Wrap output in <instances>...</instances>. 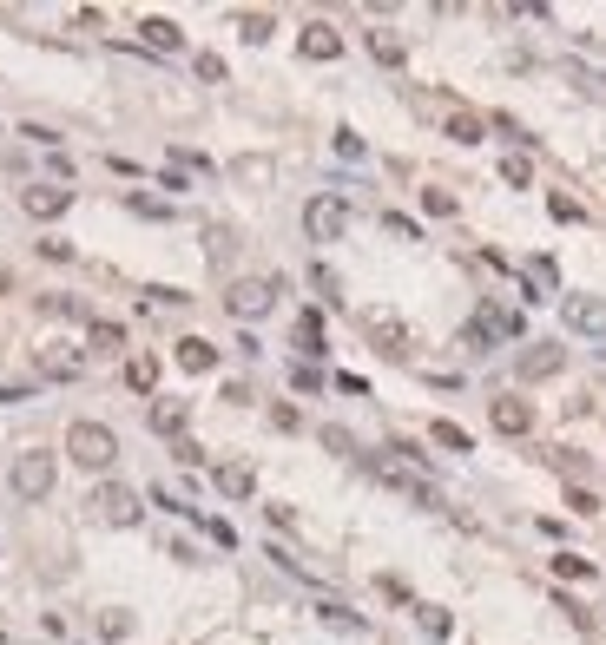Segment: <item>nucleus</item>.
Returning <instances> with one entry per match:
<instances>
[{"instance_id":"20","label":"nucleus","mask_w":606,"mask_h":645,"mask_svg":"<svg viewBox=\"0 0 606 645\" xmlns=\"http://www.w3.org/2000/svg\"><path fill=\"white\" fill-rule=\"evenodd\" d=\"M178 362H185V369H192V376H205L211 362H218V349H211L205 336H185V343H178Z\"/></svg>"},{"instance_id":"12","label":"nucleus","mask_w":606,"mask_h":645,"mask_svg":"<svg viewBox=\"0 0 606 645\" xmlns=\"http://www.w3.org/2000/svg\"><path fill=\"white\" fill-rule=\"evenodd\" d=\"M488 415H495L501 435H527V428H534V409H527L521 395H495V402H488Z\"/></svg>"},{"instance_id":"4","label":"nucleus","mask_w":606,"mask_h":645,"mask_svg":"<svg viewBox=\"0 0 606 645\" xmlns=\"http://www.w3.org/2000/svg\"><path fill=\"white\" fill-rule=\"evenodd\" d=\"M303 231H310V244H336V237L350 231V205H343L336 191H317V198L303 205Z\"/></svg>"},{"instance_id":"16","label":"nucleus","mask_w":606,"mask_h":645,"mask_svg":"<svg viewBox=\"0 0 606 645\" xmlns=\"http://www.w3.org/2000/svg\"><path fill=\"white\" fill-rule=\"evenodd\" d=\"M185 422H192V402H152V428H159V435H185Z\"/></svg>"},{"instance_id":"38","label":"nucleus","mask_w":606,"mask_h":645,"mask_svg":"<svg viewBox=\"0 0 606 645\" xmlns=\"http://www.w3.org/2000/svg\"><path fill=\"white\" fill-rule=\"evenodd\" d=\"M567 507H574V514H600V501H593L587 488H567Z\"/></svg>"},{"instance_id":"40","label":"nucleus","mask_w":606,"mask_h":645,"mask_svg":"<svg viewBox=\"0 0 606 645\" xmlns=\"http://www.w3.org/2000/svg\"><path fill=\"white\" fill-rule=\"evenodd\" d=\"M172 455L185 461V468H198V461H205V448H198V441H185V435H178V448H172Z\"/></svg>"},{"instance_id":"7","label":"nucleus","mask_w":606,"mask_h":645,"mask_svg":"<svg viewBox=\"0 0 606 645\" xmlns=\"http://www.w3.org/2000/svg\"><path fill=\"white\" fill-rule=\"evenodd\" d=\"M363 336H369V343H376V349H383V356H415V330H409V323H402V316L396 310H369L363 316Z\"/></svg>"},{"instance_id":"35","label":"nucleus","mask_w":606,"mask_h":645,"mask_svg":"<svg viewBox=\"0 0 606 645\" xmlns=\"http://www.w3.org/2000/svg\"><path fill=\"white\" fill-rule=\"evenodd\" d=\"M99 632H106V639H126L132 619H126V613H99Z\"/></svg>"},{"instance_id":"36","label":"nucleus","mask_w":606,"mask_h":645,"mask_svg":"<svg viewBox=\"0 0 606 645\" xmlns=\"http://www.w3.org/2000/svg\"><path fill=\"white\" fill-rule=\"evenodd\" d=\"M40 257H53V264H66V257H73V244H66V237H40Z\"/></svg>"},{"instance_id":"14","label":"nucleus","mask_w":606,"mask_h":645,"mask_svg":"<svg viewBox=\"0 0 606 645\" xmlns=\"http://www.w3.org/2000/svg\"><path fill=\"white\" fill-rule=\"evenodd\" d=\"M211 481H218V494H231V501H244V494L257 488L251 461H218V468H211Z\"/></svg>"},{"instance_id":"18","label":"nucleus","mask_w":606,"mask_h":645,"mask_svg":"<svg viewBox=\"0 0 606 645\" xmlns=\"http://www.w3.org/2000/svg\"><path fill=\"white\" fill-rule=\"evenodd\" d=\"M521 284H527V303H541L547 290H554V257H534V264L521 270Z\"/></svg>"},{"instance_id":"41","label":"nucleus","mask_w":606,"mask_h":645,"mask_svg":"<svg viewBox=\"0 0 606 645\" xmlns=\"http://www.w3.org/2000/svg\"><path fill=\"white\" fill-rule=\"evenodd\" d=\"M422 205H429L435 218H448V211H455V198H448V191H422Z\"/></svg>"},{"instance_id":"27","label":"nucleus","mask_w":606,"mask_h":645,"mask_svg":"<svg viewBox=\"0 0 606 645\" xmlns=\"http://www.w3.org/2000/svg\"><path fill=\"white\" fill-rule=\"evenodd\" d=\"M429 435H435V448H455V455H468V428H455V422H435Z\"/></svg>"},{"instance_id":"13","label":"nucleus","mask_w":606,"mask_h":645,"mask_svg":"<svg viewBox=\"0 0 606 645\" xmlns=\"http://www.w3.org/2000/svg\"><path fill=\"white\" fill-rule=\"evenodd\" d=\"M297 47H303V60H336V53H343V33H336L330 20H310Z\"/></svg>"},{"instance_id":"15","label":"nucleus","mask_w":606,"mask_h":645,"mask_svg":"<svg viewBox=\"0 0 606 645\" xmlns=\"http://www.w3.org/2000/svg\"><path fill=\"white\" fill-rule=\"evenodd\" d=\"M139 40H145L152 53H178V47H185V33H178V20H165V14H152V20H145V27H139Z\"/></svg>"},{"instance_id":"33","label":"nucleus","mask_w":606,"mask_h":645,"mask_svg":"<svg viewBox=\"0 0 606 645\" xmlns=\"http://www.w3.org/2000/svg\"><path fill=\"white\" fill-rule=\"evenodd\" d=\"M132 211H139V218H172V205H159V198H145V191H132Z\"/></svg>"},{"instance_id":"28","label":"nucleus","mask_w":606,"mask_h":645,"mask_svg":"<svg viewBox=\"0 0 606 645\" xmlns=\"http://www.w3.org/2000/svg\"><path fill=\"white\" fill-rule=\"evenodd\" d=\"M238 33H244V40H257V47H264V40H271V33H277V20H271V14H244V20H238Z\"/></svg>"},{"instance_id":"24","label":"nucleus","mask_w":606,"mask_h":645,"mask_svg":"<svg viewBox=\"0 0 606 645\" xmlns=\"http://www.w3.org/2000/svg\"><path fill=\"white\" fill-rule=\"evenodd\" d=\"M231 251H238V237L224 231V224H205V257H211V264H224Z\"/></svg>"},{"instance_id":"2","label":"nucleus","mask_w":606,"mask_h":645,"mask_svg":"<svg viewBox=\"0 0 606 645\" xmlns=\"http://www.w3.org/2000/svg\"><path fill=\"white\" fill-rule=\"evenodd\" d=\"M277 297H284V277H238V284L224 290V310L238 316V323H257V316H271Z\"/></svg>"},{"instance_id":"37","label":"nucleus","mask_w":606,"mask_h":645,"mask_svg":"<svg viewBox=\"0 0 606 645\" xmlns=\"http://www.w3.org/2000/svg\"><path fill=\"white\" fill-rule=\"evenodd\" d=\"M310 284H317V290H323V297H330V303H336V270H330V264H317V270H310Z\"/></svg>"},{"instance_id":"8","label":"nucleus","mask_w":606,"mask_h":645,"mask_svg":"<svg viewBox=\"0 0 606 645\" xmlns=\"http://www.w3.org/2000/svg\"><path fill=\"white\" fill-rule=\"evenodd\" d=\"M93 514L106 520V527H132V520H139V494L106 481V488H93Z\"/></svg>"},{"instance_id":"5","label":"nucleus","mask_w":606,"mask_h":645,"mask_svg":"<svg viewBox=\"0 0 606 645\" xmlns=\"http://www.w3.org/2000/svg\"><path fill=\"white\" fill-rule=\"evenodd\" d=\"M429 112L442 119V132H448L455 145H481V139H488V119H481L475 106H462V99L442 93V99H429Z\"/></svg>"},{"instance_id":"26","label":"nucleus","mask_w":606,"mask_h":645,"mask_svg":"<svg viewBox=\"0 0 606 645\" xmlns=\"http://www.w3.org/2000/svg\"><path fill=\"white\" fill-rule=\"evenodd\" d=\"M560 73L574 79V86H587V93H600V99H606V73H593V66H580V60H567Z\"/></svg>"},{"instance_id":"32","label":"nucleus","mask_w":606,"mask_h":645,"mask_svg":"<svg viewBox=\"0 0 606 645\" xmlns=\"http://www.w3.org/2000/svg\"><path fill=\"white\" fill-rule=\"evenodd\" d=\"M415 619H422V632H435V639H448V613H442V606H415Z\"/></svg>"},{"instance_id":"9","label":"nucleus","mask_w":606,"mask_h":645,"mask_svg":"<svg viewBox=\"0 0 606 645\" xmlns=\"http://www.w3.org/2000/svg\"><path fill=\"white\" fill-rule=\"evenodd\" d=\"M514 369H521V382H547V376L567 369V349H560V343H527Z\"/></svg>"},{"instance_id":"11","label":"nucleus","mask_w":606,"mask_h":645,"mask_svg":"<svg viewBox=\"0 0 606 645\" xmlns=\"http://www.w3.org/2000/svg\"><path fill=\"white\" fill-rule=\"evenodd\" d=\"M66 205H73V191H66V185H27V191H20V211H27V218H40V224L60 218Z\"/></svg>"},{"instance_id":"19","label":"nucleus","mask_w":606,"mask_h":645,"mask_svg":"<svg viewBox=\"0 0 606 645\" xmlns=\"http://www.w3.org/2000/svg\"><path fill=\"white\" fill-rule=\"evenodd\" d=\"M86 349H99V356H126V330H119V323H93V330H86Z\"/></svg>"},{"instance_id":"34","label":"nucleus","mask_w":606,"mask_h":645,"mask_svg":"<svg viewBox=\"0 0 606 645\" xmlns=\"http://www.w3.org/2000/svg\"><path fill=\"white\" fill-rule=\"evenodd\" d=\"M547 205H554V218H560V224H580V218H587V211H580L574 198H560V191H554V198H547Z\"/></svg>"},{"instance_id":"17","label":"nucleus","mask_w":606,"mask_h":645,"mask_svg":"<svg viewBox=\"0 0 606 645\" xmlns=\"http://www.w3.org/2000/svg\"><path fill=\"white\" fill-rule=\"evenodd\" d=\"M126 382L139 395H152V389H159V356H145V349H139V356H126Z\"/></svg>"},{"instance_id":"25","label":"nucleus","mask_w":606,"mask_h":645,"mask_svg":"<svg viewBox=\"0 0 606 645\" xmlns=\"http://www.w3.org/2000/svg\"><path fill=\"white\" fill-rule=\"evenodd\" d=\"M501 178H508V185H534V158L508 152V158H501Z\"/></svg>"},{"instance_id":"21","label":"nucleus","mask_w":606,"mask_h":645,"mask_svg":"<svg viewBox=\"0 0 606 645\" xmlns=\"http://www.w3.org/2000/svg\"><path fill=\"white\" fill-rule=\"evenodd\" d=\"M290 336H297V349H303V356H323V316H317V310H303Z\"/></svg>"},{"instance_id":"6","label":"nucleus","mask_w":606,"mask_h":645,"mask_svg":"<svg viewBox=\"0 0 606 645\" xmlns=\"http://www.w3.org/2000/svg\"><path fill=\"white\" fill-rule=\"evenodd\" d=\"M376 474H383V481H389V488H396V494H409L415 507H442V494H435L429 481H422V474H415L409 461L396 455V448H383V455H376Z\"/></svg>"},{"instance_id":"29","label":"nucleus","mask_w":606,"mask_h":645,"mask_svg":"<svg viewBox=\"0 0 606 645\" xmlns=\"http://www.w3.org/2000/svg\"><path fill=\"white\" fill-rule=\"evenodd\" d=\"M554 573L560 580H593V567L580 560V553H554Z\"/></svg>"},{"instance_id":"30","label":"nucleus","mask_w":606,"mask_h":645,"mask_svg":"<svg viewBox=\"0 0 606 645\" xmlns=\"http://www.w3.org/2000/svg\"><path fill=\"white\" fill-rule=\"evenodd\" d=\"M317 613H323V626H336V632H356V613H350V606H336V599H323Z\"/></svg>"},{"instance_id":"39","label":"nucleus","mask_w":606,"mask_h":645,"mask_svg":"<svg viewBox=\"0 0 606 645\" xmlns=\"http://www.w3.org/2000/svg\"><path fill=\"white\" fill-rule=\"evenodd\" d=\"M290 389L310 395V389H317V369H310V362H297V369H290Z\"/></svg>"},{"instance_id":"31","label":"nucleus","mask_w":606,"mask_h":645,"mask_svg":"<svg viewBox=\"0 0 606 645\" xmlns=\"http://www.w3.org/2000/svg\"><path fill=\"white\" fill-rule=\"evenodd\" d=\"M554 468H560V474H567V481H574V488H580V474H587V461H580L574 448H554Z\"/></svg>"},{"instance_id":"10","label":"nucleus","mask_w":606,"mask_h":645,"mask_svg":"<svg viewBox=\"0 0 606 645\" xmlns=\"http://www.w3.org/2000/svg\"><path fill=\"white\" fill-rule=\"evenodd\" d=\"M560 316H567V330H580V336H606V297H567Z\"/></svg>"},{"instance_id":"22","label":"nucleus","mask_w":606,"mask_h":645,"mask_svg":"<svg viewBox=\"0 0 606 645\" xmlns=\"http://www.w3.org/2000/svg\"><path fill=\"white\" fill-rule=\"evenodd\" d=\"M40 369H47L53 382H73V376H80V356H66V349L53 343V349H40Z\"/></svg>"},{"instance_id":"1","label":"nucleus","mask_w":606,"mask_h":645,"mask_svg":"<svg viewBox=\"0 0 606 645\" xmlns=\"http://www.w3.org/2000/svg\"><path fill=\"white\" fill-rule=\"evenodd\" d=\"M66 455L80 461V468L106 474L112 461H119V435H112L106 422H73V428H66Z\"/></svg>"},{"instance_id":"3","label":"nucleus","mask_w":606,"mask_h":645,"mask_svg":"<svg viewBox=\"0 0 606 645\" xmlns=\"http://www.w3.org/2000/svg\"><path fill=\"white\" fill-rule=\"evenodd\" d=\"M7 481H14L20 501H47L53 481H60V468H53L47 448H27V455H14V468H7Z\"/></svg>"},{"instance_id":"23","label":"nucleus","mask_w":606,"mask_h":645,"mask_svg":"<svg viewBox=\"0 0 606 645\" xmlns=\"http://www.w3.org/2000/svg\"><path fill=\"white\" fill-rule=\"evenodd\" d=\"M369 53H376L383 66H402V60H409V47H402V40H396L389 27H376V33H369Z\"/></svg>"}]
</instances>
